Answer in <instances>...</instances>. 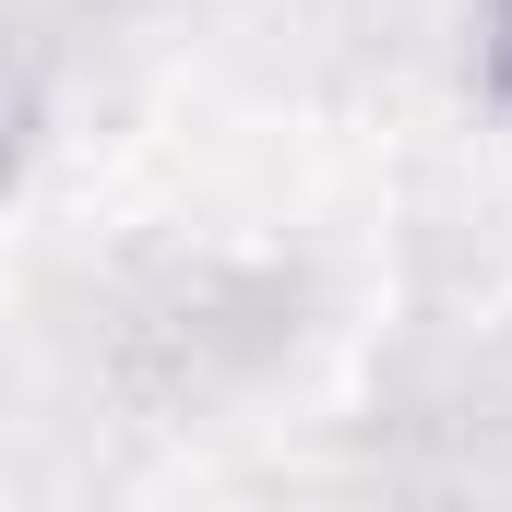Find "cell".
Wrapping results in <instances>:
<instances>
[{"mask_svg": "<svg viewBox=\"0 0 512 512\" xmlns=\"http://www.w3.org/2000/svg\"><path fill=\"white\" fill-rule=\"evenodd\" d=\"M501 84H512V12H501Z\"/></svg>", "mask_w": 512, "mask_h": 512, "instance_id": "6da1fadb", "label": "cell"}]
</instances>
